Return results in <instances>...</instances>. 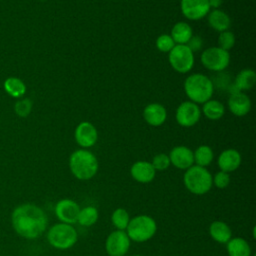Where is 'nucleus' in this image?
I'll use <instances>...</instances> for the list:
<instances>
[{
  "label": "nucleus",
  "instance_id": "obj_32",
  "mask_svg": "<svg viewBox=\"0 0 256 256\" xmlns=\"http://www.w3.org/2000/svg\"><path fill=\"white\" fill-rule=\"evenodd\" d=\"M151 164L156 171H164L170 166L169 156L165 153H159L153 157Z\"/></svg>",
  "mask_w": 256,
  "mask_h": 256
},
{
  "label": "nucleus",
  "instance_id": "obj_27",
  "mask_svg": "<svg viewBox=\"0 0 256 256\" xmlns=\"http://www.w3.org/2000/svg\"><path fill=\"white\" fill-rule=\"evenodd\" d=\"M193 157H194V163H196V165L201 167H206L210 165L211 162L213 161L214 154L212 149L209 146L201 145L193 152Z\"/></svg>",
  "mask_w": 256,
  "mask_h": 256
},
{
  "label": "nucleus",
  "instance_id": "obj_6",
  "mask_svg": "<svg viewBox=\"0 0 256 256\" xmlns=\"http://www.w3.org/2000/svg\"><path fill=\"white\" fill-rule=\"evenodd\" d=\"M77 230L71 224L60 222L50 227L47 232L48 243L58 250H67L72 248L77 242Z\"/></svg>",
  "mask_w": 256,
  "mask_h": 256
},
{
  "label": "nucleus",
  "instance_id": "obj_23",
  "mask_svg": "<svg viewBox=\"0 0 256 256\" xmlns=\"http://www.w3.org/2000/svg\"><path fill=\"white\" fill-rule=\"evenodd\" d=\"M4 90L8 95L14 98L22 97L26 92V85L17 77H8L3 83Z\"/></svg>",
  "mask_w": 256,
  "mask_h": 256
},
{
  "label": "nucleus",
  "instance_id": "obj_11",
  "mask_svg": "<svg viewBox=\"0 0 256 256\" xmlns=\"http://www.w3.org/2000/svg\"><path fill=\"white\" fill-rule=\"evenodd\" d=\"M200 109L198 105L192 101L181 103L176 110V120L183 127L194 126L200 119Z\"/></svg>",
  "mask_w": 256,
  "mask_h": 256
},
{
  "label": "nucleus",
  "instance_id": "obj_26",
  "mask_svg": "<svg viewBox=\"0 0 256 256\" xmlns=\"http://www.w3.org/2000/svg\"><path fill=\"white\" fill-rule=\"evenodd\" d=\"M202 111L208 119L218 120L224 115L225 108L221 102H219L217 100L209 99L208 101H206L204 103Z\"/></svg>",
  "mask_w": 256,
  "mask_h": 256
},
{
  "label": "nucleus",
  "instance_id": "obj_18",
  "mask_svg": "<svg viewBox=\"0 0 256 256\" xmlns=\"http://www.w3.org/2000/svg\"><path fill=\"white\" fill-rule=\"evenodd\" d=\"M143 117L149 125L157 127L165 122L167 112L163 105L158 103H152L144 108Z\"/></svg>",
  "mask_w": 256,
  "mask_h": 256
},
{
  "label": "nucleus",
  "instance_id": "obj_31",
  "mask_svg": "<svg viewBox=\"0 0 256 256\" xmlns=\"http://www.w3.org/2000/svg\"><path fill=\"white\" fill-rule=\"evenodd\" d=\"M174 46L175 42L168 34H162L156 40V47L161 52H170Z\"/></svg>",
  "mask_w": 256,
  "mask_h": 256
},
{
  "label": "nucleus",
  "instance_id": "obj_24",
  "mask_svg": "<svg viewBox=\"0 0 256 256\" xmlns=\"http://www.w3.org/2000/svg\"><path fill=\"white\" fill-rule=\"evenodd\" d=\"M256 82V73L252 69H244L240 71L235 79L234 86L240 90L251 89Z\"/></svg>",
  "mask_w": 256,
  "mask_h": 256
},
{
  "label": "nucleus",
  "instance_id": "obj_9",
  "mask_svg": "<svg viewBox=\"0 0 256 256\" xmlns=\"http://www.w3.org/2000/svg\"><path fill=\"white\" fill-rule=\"evenodd\" d=\"M131 240L124 230L112 231L105 240V250L109 256H124L130 247Z\"/></svg>",
  "mask_w": 256,
  "mask_h": 256
},
{
  "label": "nucleus",
  "instance_id": "obj_34",
  "mask_svg": "<svg viewBox=\"0 0 256 256\" xmlns=\"http://www.w3.org/2000/svg\"><path fill=\"white\" fill-rule=\"evenodd\" d=\"M186 45L194 53V52L198 51L199 49H201V47L203 45V41H202L201 37H199V36H192Z\"/></svg>",
  "mask_w": 256,
  "mask_h": 256
},
{
  "label": "nucleus",
  "instance_id": "obj_4",
  "mask_svg": "<svg viewBox=\"0 0 256 256\" xmlns=\"http://www.w3.org/2000/svg\"><path fill=\"white\" fill-rule=\"evenodd\" d=\"M183 182L186 189L192 194L204 195L212 187V175L205 167L192 165L186 169Z\"/></svg>",
  "mask_w": 256,
  "mask_h": 256
},
{
  "label": "nucleus",
  "instance_id": "obj_22",
  "mask_svg": "<svg viewBox=\"0 0 256 256\" xmlns=\"http://www.w3.org/2000/svg\"><path fill=\"white\" fill-rule=\"evenodd\" d=\"M170 36L172 37L173 41L176 44L186 45L188 41L191 39V37L193 36L192 29L188 23L178 22L173 26Z\"/></svg>",
  "mask_w": 256,
  "mask_h": 256
},
{
  "label": "nucleus",
  "instance_id": "obj_19",
  "mask_svg": "<svg viewBox=\"0 0 256 256\" xmlns=\"http://www.w3.org/2000/svg\"><path fill=\"white\" fill-rule=\"evenodd\" d=\"M209 234L211 238L220 243L226 244L232 238V230L224 221H213L209 226Z\"/></svg>",
  "mask_w": 256,
  "mask_h": 256
},
{
  "label": "nucleus",
  "instance_id": "obj_15",
  "mask_svg": "<svg viewBox=\"0 0 256 256\" xmlns=\"http://www.w3.org/2000/svg\"><path fill=\"white\" fill-rule=\"evenodd\" d=\"M130 174L132 178L139 183H149L156 175V170L148 161H137L130 168Z\"/></svg>",
  "mask_w": 256,
  "mask_h": 256
},
{
  "label": "nucleus",
  "instance_id": "obj_30",
  "mask_svg": "<svg viewBox=\"0 0 256 256\" xmlns=\"http://www.w3.org/2000/svg\"><path fill=\"white\" fill-rule=\"evenodd\" d=\"M218 43H219L220 48L228 51L235 44V36L232 32H230L228 30L224 31V32H221L219 37H218Z\"/></svg>",
  "mask_w": 256,
  "mask_h": 256
},
{
  "label": "nucleus",
  "instance_id": "obj_5",
  "mask_svg": "<svg viewBox=\"0 0 256 256\" xmlns=\"http://www.w3.org/2000/svg\"><path fill=\"white\" fill-rule=\"evenodd\" d=\"M125 230L131 241L141 243L150 240L155 235L157 224L151 216L141 214L130 219Z\"/></svg>",
  "mask_w": 256,
  "mask_h": 256
},
{
  "label": "nucleus",
  "instance_id": "obj_8",
  "mask_svg": "<svg viewBox=\"0 0 256 256\" xmlns=\"http://www.w3.org/2000/svg\"><path fill=\"white\" fill-rule=\"evenodd\" d=\"M201 62L207 69L220 72L229 65L230 54L220 47H210L202 52Z\"/></svg>",
  "mask_w": 256,
  "mask_h": 256
},
{
  "label": "nucleus",
  "instance_id": "obj_3",
  "mask_svg": "<svg viewBox=\"0 0 256 256\" xmlns=\"http://www.w3.org/2000/svg\"><path fill=\"white\" fill-rule=\"evenodd\" d=\"M184 90L188 98L194 103H205L214 90L213 82L203 74H192L184 82Z\"/></svg>",
  "mask_w": 256,
  "mask_h": 256
},
{
  "label": "nucleus",
  "instance_id": "obj_17",
  "mask_svg": "<svg viewBox=\"0 0 256 256\" xmlns=\"http://www.w3.org/2000/svg\"><path fill=\"white\" fill-rule=\"evenodd\" d=\"M228 107L235 116L241 117L250 111L251 101L246 94L239 91L230 95L228 100Z\"/></svg>",
  "mask_w": 256,
  "mask_h": 256
},
{
  "label": "nucleus",
  "instance_id": "obj_35",
  "mask_svg": "<svg viewBox=\"0 0 256 256\" xmlns=\"http://www.w3.org/2000/svg\"><path fill=\"white\" fill-rule=\"evenodd\" d=\"M208 3L210 8L212 7L214 9H218L222 4V0H208Z\"/></svg>",
  "mask_w": 256,
  "mask_h": 256
},
{
  "label": "nucleus",
  "instance_id": "obj_20",
  "mask_svg": "<svg viewBox=\"0 0 256 256\" xmlns=\"http://www.w3.org/2000/svg\"><path fill=\"white\" fill-rule=\"evenodd\" d=\"M208 23L209 25L218 32L227 31L231 25L230 17L219 9H214L208 14Z\"/></svg>",
  "mask_w": 256,
  "mask_h": 256
},
{
  "label": "nucleus",
  "instance_id": "obj_14",
  "mask_svg": "<svg viewBox=\"0 0 256 256\" xmlns=\"http://www.w3.org/2000/svg\"><path fill=\"white\" fill-rule=\"evenodd\" d=\"M168 156L170 164L181 170H186L194 164L193 151L186 146L174 147Z\"/></svg>",
  "mask_w": 256,
  "mask_h": 256
},
{
  "label": "nucleus",
  "instance_id": "obj_28",
  "mask_svg": "<svg viewBox=\"0 0 256 256\" xmlns=\"http://www.w3.org/2000/svg\"><path fill=\"white\" fill-rule=\"evenodd\" d=\"M130 221V215L125 208H116L111 214V222L117 230H125Z\"/></svg>",
  "mask_w": 256,
  "mask_h": 256
},
{
  "label": "nucleus",
  "instance_id": "obj_36",
  "mask_svg": "<svg viewBox=\"0 0 256 256\" xmlns=\"http://www.w3.org/2000/svg\"><path fill=\"white\" fill-rule=\"evenodd\" d=\"M133 256H141V255H138V254H137V255H133Z\"/></svg>",
  "mask_w": 256,
  "mask_h": 256
},
{
  "label": "nucleus",
  "instance_id": "obj_2",
  "mask_svg": "<svg viewBox=\"0 0 256 256\" xmlns=\"http://www.w3.org/2000/svg\"><path fill=\"white\" fill-rule=\"evenodd\" d=\"M98 160L96 156L85 149L74 151L69 158V168L73 176L79 180H89L98 171Z\"/></svg>",
  "mask_w": 256,
  "mask_h": 256
},
{
  "label": "nucleus",
  "instance_id": "obj_1",
  "mask_svg": "<svg viewBox=\"0 0 256 256\" xmlns=\"http://www.w3.org/2000/svg\"><path fill=\"white\" fill-rule=\"evenodd\" d=\"M14 231L25 239H36L46 230L48 218L44 210L32 203L20 204L11 214Z\"/></svg>",
  "mask_w": 256,
  "mask_h": 256
},
{
  "label": "nucleus",
  "instance_id": "obj_12",
  "mask_svg": "<svg viewBox=\"0 0 256 256\" xmlns=\"http://www.w3.org/2000/svg\"><path fill=\"white\" fill-rule=\"evenodd\" d=\"M180 6L182 14L190 20H199L210 10L208 0H181Z\"/></svg>",
  "mask_w": 256,
  "mask_h": 256
},
{
  "label": "nucleus",
  "instance_id": "obj_25",
  "mask_svg": "<svg viewBox=\"0 0 256 256\" xmlns=\"http://www.w3.org/2000/svg\"><path fill=\"white\" fill-rule=\"evenodd\" d=\"M99 218V212L94 206H85L80 209L78 217H77V223H79L81 226L84 227H90L93 226Z\"/></svg>",
  "mask_w": 256,
  "mask_h": 256
},
{
  "label": "nucleus",
  "instance_id": "obj_7",
  "mask_svg": "<svg viewBox=\"0 0 256 256\" xmlns=\"http://www.w3.org/2000/svg\"><path fill=\"white\" fill-rule=\"evenodd\" d=\"M169 62L177 72L186 73L194 65V54L187 45L176 44L169 52Z\"/></svg>",
  "mask_w": 256,
  "mask_h": 256
},
{
  "label": "nucleus",
  "instance_id": "obj_33",
  "mask_svg": "<svg viewBox=\"0 0 256 256\" xmlns=\"http://www.w3.org/2000/svg\"><path fill=\"white\" fill-rule=\"evenodd\" d=\"M231 178L229 173L224 171L217 172L214 176H212V185H215L219 189H224L230 184Z\"/></svg>",
  "mask_w": 256,
  "mask_h": 256
},
{
  "label": "nucleus",
  "instance_id": "obj_16",
  "mask_svg": "<svg viewBox=\"0 0 256 256\" xmlns=\"http://www.w3.org/2000/svg\"><path fill=\"white\" fill-rule=\"evenodd\" d=\"M241 155L235 149H226L222 151L218 157V166L221 171L233 172L237 170L241 164Z\"/></svg>",
  "mask_w": 256,
  "mask_h": 256
},
{
  "label": "nucleus",
  "instance_id": "obj_10",
  "mask_svg": "<svg viewBox=\"0 0 256 256\" xmlns=\"http://www.w3.org/2000/svg\"><path fill=\"white\" fill-rule=\"evenodd\" d=\"M80 211V207L77 202L70 198L60 199L54 207L56 217L62 223L74 224L77 223V217Z\"/></svg>",
  "mask_w": 256,
  "mask_h": 256
},
{
  "label": "nucleus",
  "instance_id": "obj_21",
  "mask_svg": "<svg viewBox=\"0 0 256 256\" xmlns=\"http://www.w3.org/2000/svg\"><path fill=\"white\" fill-rule=\"evenodd\" d=\"M229 256H251V247L249 243L241 237L231 238L226 243Z\"/></svg>",
  "mask_w": 256,
  "mask_h": 256
},
{
  "label": "nucleus",
  "instance_id": "obj_29",
  "mask_svg": "<svg viewBox=\"0 0 256 256\" xmlns=\"http://www.w3.org/2000/svg\"><path fill=\"white\" fill-rule=\"evenodd\" d=\"M14 110L19 117H27L32 110V102L28 98L18 100L15 103Z\"/></svg>",
  "mask_w": 256,
  "mask_h": 256
},
{
  "label": "nucleus",
  "instance_id": "obj_13",
  "mask_svg": "<svg viewBox=\"0 0 256 256\" xmlns=\"http://www.w3.org/2000/svg\"><path fill=\"white\" fill-rule=\"evenodd\" d=\"M75 140L83 148H89L92 147L97 139H98V133L93 124L90 122H81L75 129Z\"/></svg>",
  "mask_w": 256,
  "mask_h": 256
}]
</instances>
